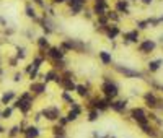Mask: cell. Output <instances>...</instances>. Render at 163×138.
<instances>
[{"label":"cell","mask_w":163,"mask_h":138,"mask_svg":"<svg viewBox=\"0 0 163 138\" xmlns=\"http://www.w3.org/2000/svg\"><path fill=\"white\" fill-rule=\"evenodd\" d=\"M100 91L101 96L108 98L111 101H114L119 98V93H121V86L116 81L114 78H111L109 75H103L101 76V85H100Z\"/></svg>","instance_id":"cell-1"},{"label":"cell","mask_w":163,"mask_h":138,"mask_svg":"<svg viewBox=\"0 0 163 138\" xmlns=\"http://www.w3.org/2000/svg\"><path fill=\"white\" fill-rule=\"evenodd\" d=\"M59 47L65 54L75 52V54H90V44L82 39H74V38H65L60 41Z\"/></svg>","instance_id":"cell-2"},{"label":"cell","mask_w":163,"mask_h":138,"mask_svg":"<svg viewBox=\"0 0 163 138\" xmlns=\"http://www.w3.org/2000/svg\"><path fill=\"white\" fill-rule=\"evenodd\" d=\"M113 71H116L117 75H121L124 78H132V80H145L147 73L142 70H137V68H132L129 65H122V63H113Z\"/></svg>","instance_id":"cell-3"},{"label":"cell","mask_w":163,"mask_h":138,"mask_svg":"<svg viewBox=\"0 0 163 138\" xmlns=\"http://www.w3.org/2000/svg\"><path fill=\"white\" fill-rule=\"evenodd\" d=\"M127 119H129L131 122H134L137 127L145 125V123L150 122V120H148V111L144 106H134V107H131L129 112H127Z\"/></svg>","instance_id":"cell-4"},{"label":"cell","mask_w":163,"mask_h":138,"mask_svg":"<svg viewBox=\"0 0 163 138\" xmlns=\"http://www.w3.org/2000/svg\"><path fill=\"white\" fill-rule=\"evenodd\" d=\"M33 101H34V98H33V94L30 93V91H26V93H23L21 96L15 101V104H13V107H17V109H20L21 111V114H28L33 109Z\"/></svg>","instance_id":"cell-5"},{"label":"cell","mask_w":163,"mask_h":138,"mask_svg":"<svg viewBox=\"0 0 163 138\" xmlns=\"http://www.w3.org/2000/svg\"><path fill=\"white\" fill-rule=\"evenodd\" d=\"M158 101H160V96L157 94V91L147 90L142 94V103H144V107L147 109V111H157Z\"/></svg>","instance_id":"cell-6"},{"label":"cell","mask_w":163,"mask_h":138,"mask_svg":"<svg viewBox=\"0 0 163 138\" xmlns=\"http://www.w3.org/2000/svg\"><path fill=\"white\" fill-rule=\"evenodd\" d=\"M157 47H158V42L157 41L150 39V38H145V39H142L137 44V52L140 55H152L155 50H157Z\"/></svg>","instance_id":"cell-7"},{"label":"cell","mask_w":163,"mask_h":138,"mask_svg":"<svg viewBox=\"0 0 163 138\" xmlns=\"http://www.w3.org/2000/svg\"><path fill=\"white\" fill-rule=\"evenodd\" d=\"M121 38H122V46H132V44H139L140 41H142V38H140V31L139 30H127V31H122L121 34Z\"/></svg>","instance_id":"cell-8"},{"label":"cell","mask_w":163,"mask_h":138,"mask_svg":"<svg viewBox=\"0 0 163 138\" xmlns=\"http://www.w3.org/2000/svg\"><path fill=\"white\" fill-rule=\"evenodd\" d=\"M109 111H113L117 115L127 114V112H129V99H127V98H117V99H114L111 103Z\"/></svg>","instance_id":"cell-9"},{"label":"cell","mask_w":163,"mask_h":138,"mask_svg":"<svg viewBox=\"0 0 163 138\" xmlns=\"http://www.w3.org/2000/svg\"><path fill=\"white\" fill-rule=\"evenodd\" d=\"M85 112V107H83V104H80L79 101H75V103L72 104V106H69V111H67V119H69V122L70 123H74V122H77L80 117H82V114Z\"/></svg>","instance_id":"cell-10"},{"label":"cell","mask_w":163,"mask_h":138,"mask_svg":"<svg viewBox=\"0 0 163 138\" xmlns=\"http://www.w3.org/2000/svg\"><path fill=\"white\" fill-rule=\"evenodd\" d=\"M41 114H42V119H46L47 122H57L62 115V111L59 106H47L41 111Z\"/></svg>","instance_id":"cell-11"},{"label":"cell","mask_w":163,"mask_h":138,"mask_svg":"<svg viewBox=\"0 0 163 138\" xmlns=\"http://www.w3.org/2000/svg\"><path fill=\"white\" fill-rule=\"evenodd\" d=\"M75 94H77V96H79L80 99H83V101H87L88 98L93 96V93H91V85H90V81H85V83H77Z\"/></svg>","instance_id":"cell-12"},{"label":"cell","mask_w":163,"mask_h":138,"mask_svg":"<svg viewBox=\"0 0 163 138\" xmlns=\"http://www.w3.org/2000/svg\"><path fill=\"white\" fill-rule=\"evenodd\" d=\"M139 128H140V132H142V135H145V136H148V138H160L161 133H163L161 130L155 127L152 122L145 123V125H140Z\"/></svg>","instance_id":"cell-13"},{"label":"cell","mask_w":163,"mask_h":138,"mask_svg":"<svg viewBox=\"0 0 163 138\" xmlns=\"http://www.w3.org/2000/svg\"><path fill=\"white\" fill-rule=\"evenodd\" d=\"M113 10L117 12L121 16H129L131 15V2L129 0H114Z\"/></svg>","instance_id":"cell-14"},{"label":"cell","mask_w":163,"mask_h":138,"mask_svg":"<svg viewBox=\"0 0 163 138\" xmlns=\"http://www.w3.org/2000/svg\"><path fill=\"white\" fill-rule=\"evenodd\" d=\"M122 34V30L119 28V25H114V23H109L108 26H106V31H104V38L108 39L109 42L116 41L119 36Z\"/></svg>","instance_id":"cell-15"},{"label":"cell","mask_w":163,"mask_h":138,"mask_svg":"<svg viewBox=\"0 0 163 138\" xmlns=\"http://www.w3.org/2000/svg\"><path fill=\"white\" fill-rule=\"evenodd\" d=\"M65 52L59 47V46H51L47 49V52H46V59H49L51 62L54 60H60V59H65Z\"/></svg>","instance_id":"cell-16"},{"label":"cell","mask_w":163,"mask_h":138,"mask_svg":"<svg viewBox=\"0 0 163 138\" xmlns=\"http://www.w3.org/2000/svg\"><path fill=\"white\" fill-rule=\"evenodd\" d=\"M163 67V59L161 57H157V59H150L147 62V73L148 75H155L158 73Z\"/></svg>","instance_id":"cell-17"},{"label":"cell","mask_w":163,"mask_h":138,"mask_svg":"<svg viewBox=\"0 0 163 138\" xmlns=\"http://www.w3.org/2000/svg\"><path fill=\"white\" fill-rule=\"evenodd\" d=\"M98 60L103 67H113V63H114V59H113V54L109 50H98Z\"/></svg>","instance_id":"cell-18"},{"label":"cell","mask_w":163,"mask_h":138,"mask_svg":"<svg viewBox=\"0 0 163 138\" xmlns=\"http://www.w3.org/2000/svg\"><path fill=\"white\" fill-rule=\"evenodd\" d=\"M109 10H111V5L109 3H93V5H91V12H93L95 18L106 15Z\"/></svg>","instance_id":"cell-19"},{"label":"cell","mask_w":163,"mask_h":138,"mask_svg":"<svg viewBox=\"0 0 163 138\" xmlns=\"http://www.w3.org/2000/svg\"><path fill=\"white\" fill-rule=\"evenodd\" d=\"M46 90H47V85L42 83V81H31V85H30V93L31 94H36V96L44 94Z\"/></svg>","instance_id":"cell-20"},{"label":"cell","mask_w":163,"mask_h":138,"mask_svg":"<svg viewBox=\"0 0 163 138\" xmlns=\"http://www.w3.org/2000/svg\"><path fill=\"white\" fill-rule=\"evenodd\" d=\"M60 88L62 91H65V93H75L77 90V80H70V78H64V81L60 85Z\"/></svg>","instance_id":"cell-21"},{"label":"cell","mask_w":163,"mask_h":138,"mask_svg":"<svg viewBox=\"0 0 163 138\" xmlns=\"http://www.w3.org/2000/svg\"><path fill=\"white\" fill-rule=\"evenodd\" d=\"M23 135H25V138H39L41 132L36 125H28L23 128Z\"/></svg>","instance_id":"cell-22"},{"label":"cell","mask_w":163,"mask_h":138,"mask_svg":"<svg viewBox=\"0 0 163 138\" xmlns=\"http://www.w3.org/2000/svg\"><path fill=\"white\" fill-rule=\"evenodd\" d=\"M51 68H54L55 71H59V73H62L64 70H67V68H69V60H67V57H65V59H60V60L51 62Z\"/></svg>","instance_id":"cell-23"},{"label":"cell","mask_w":163,"mask_h":138,"mask_svg":"<svg viewBox=\"0 0 163 138\" xmlns=\"http://www.w3.org/2000/svg\"><path fill=\"white\" fill-rule=\"evenodd\" d=\"M36 44H38V49L41 50V52H47V49L51 47V42H49L47 36H39V38L36 39Z\"/></svg>","instance_id":"cell-24"},{"label":"cell","mask_w":163,"mask_h":138,"mask_svg":"<svg viewBox=\"0 0 163 138\" xmlns=\"http://www.w3.org/2000/svg\"><path fill=\"white\" fill-rule=\"evenodd\" d=\"M57 75H59V71H55L54 68H51V70H47L44 75H42L41 78H42V83H54L55 81V78H57Z\"/></svg>","instance_id":"cell-25"},{"label":"cell","mask_w":163,"mask_h":138,"mask_svg":"<svg viewBox=\"0 0 163 138\" xmlns=\"http://www.w3.org/2000/svg\"><path fill=\"white\" fill-rule=\"evenodd\" d=\"M87 112V122H90V123H95V122H98V119L101 117V114L96 111V109H88V111H85Z\"/></svg>","instance_id":"cell-26"},{"label":"cell","mask_w":163,"mask_h":138,"mask_svg":"<svg viewBox=\"0 0 163 138\" xmlns=\"http://www.w3.org/2000/svg\"><path fill=\"white\" fill-rule=\"evenodd\" d=\"M106 16H108L109 23H114V25H119V23H121V20H122V16L119 15L117 12H114V10H109L108 13H106Z\"/></svg>","instance_id":"cell-27"},{"label":"cell","mask_w":163,"mask_h":138,"mask_svg":"<svg viewBox=\"0 0 163 138\" xmlns=\"http://www.w3.org/2000/svg\"><path fill=\"white\" fill-rule=\"evenodd\" d=\"M52 135H54V138H67L65 128H64V127H59L57 123L52 127Z\"/></svg>","instance_id":"cell-28"},{"label":"cell","mask_w":163,"mask_h":138,"mask_svg":"<svg viewBox=\"0 0 163 138\" xmlns=\"http://www.w3.org/2000/svg\"><path fill=\"white\" fill-rule=\"evenodd\" d=\"M60 99H62V103H65L67 106H72V104L75 103L74 94H72V93H65V91L60 93Z\"/></svg>","instance_id":"cell-29"},{"label":"cell","mask_w":163,"mask_h":138,"mask_svg":"<svg viewBox=\"0 0 163 138\" xmlns=\"http://www.w3.org/2000/svg\"><path fill=\"white\" fill-rule=\"evenodd\" d=\"M108 25H109V20H108V16H106V15L95 18V28H106Z\"/></svg>","instance_id":"cell-30"},{"label":"cell","mask_w":163,"mask_h":138,"mask_svg":"<svg viewBox=\"0 0 163 138\" xmlns=\"http://www.w3.org/2000/svg\"><path fill=\"white\" fill-rule=\"evenodd\" d=\"M145 81L148 83V86H150V90H152V91H160L161 85L158 83V80H157V78H145Z\"/></svg>","instance_id":"cell-31"},{"label":"cell","mask_w":163,"mask_h":138,"mask_svg":"<svg viewBox=\"0 0 163 138\" xmlns=\"http://www.w3.org/2000/svg\"><path fill=\"white\" fill-rule=\"evenodd\" d=\"M148 28H150V25H148L147 18H145V20H137V21H136V30H139L140 33H142V31H147Z\"/></svg>","instance_id":"cell-32"},{"label":"cell","mask_w":163,"mask_h":138,"mask_svg":"<svg viewBox=\"0 0 163 138\" xmlns=\"http://www.w3.org/2000/svg\"><path fill=\"white\" fill-rule=\"evenodd\" d=\"M25 13H26V16H28V18H33V20H36V18H38V15H36V10H34V7H33L31 3H26Z\"/></svg>","instance_id":"cell-33"},{"label":"cell","mask_w":163,"mask_h":138,"mask_svg":"<svg viewBox=\"0 0 163 138\" xmlns=\"http://www.w3.org/2000/svg\"><path fill=\"white\" fill-rule=\"evenodd\" d=\"M13 98H15V91H7V93H3V96H2V99H0V101H2V104H10V101L13 99Z\"/></svg>","instance_id":"cell-34"},{"label":"cell","mask_w":163,"mask_h":138,"mask_svg":"<svg viewBox=\"0 0 163 138\" xmlns=\"http://www.w3.org/2000/svg\"><path fill=\"white\" fill-rule=\"evenodd\" d=\"M23 125H15V127H12L10 128V132H8V136L10 138H15L17 135H20V133H23Z\"/></svg>","instance_id":"cell-35"},{"label":"cell","mask_w":163,"mask_h":138,"mask_svg":"<svg viewBox=\"0 0 163 138\" xmlns=\"http://www.w3.org/2000/svg\"><path fill=\"white\" fill-rule=\"evenodd\" d=\"M88 0H67V7L69 8H72V7H79V5H83L87 7Z\"/></svg>","instance_id":"cell-36"},{"label":"cell","mask_w":163,"mask_h":138,"mask_svg":"<svg viewBox=\"0 0 163 138\" xmlns=\"http://www.w3.org/2000/svg\"><path fill=\"white\" fill-rule=\"evenodd\" d=\"M55 123H57L59 127H64V128H67V125H69L70 122H69V119H67V115H64V114H62L60 117H59V120L55 122Z\"/></svg>","instance_id":"cell-37"},{"label":"cell","mask_w":163,"mask_h":138,"mask_svg":"<svg viewBox=\"0 0 163 138\" xmlns=\"http://www.w3.org/2000/svg\"><path fill=\"white\" fill-rule=\"evenodd\" d=\"M147 21H148V25H150V28H157L161 25L158 16H150V18H147Z\"/></svg>","instance_id":"cell-38"},{"label":"cell","mask_w":163,"mask_h":138,"mask_svg":"<svg viewBox=\"0 0 163 138\" xmlns=\"http://www.w3.org/2000/svg\"><path fill=\"white\" fill-rule=\"evenodd\" d=\"M82 15H83L85 20H88V21H93L95 20V15H93V12H91V8H85Z\"/></svg>","instance_id":"cell-39"},{"label":"cell","mask_w":163,"mask_h":138,"mask_svg":"<svg viewBox=\"0 0 163 138\" xmlns=\"http://www.w3.org/2000/svg\"><path fill=\"white\" fill-rule=\"evenodd\" d=\"M26 57V50H25V47H17V59L18 60H23Z\"/></svg>","instance_id":"cell-40"},{"label":"cell","mask_w":163,"mask_h":138,"mask_svg":"<svg viewBox=\"0 0 163 138\" xmlns=\"http://www.w3.org/2000/svg\"><path fill=\"white\" fill-rule=\"evenodd\" d=\"M12 114H13V107H7L5 111L2 112V119H10Z\"/></svg>","instance_id":"cell-41"},{"label":"cell","mask_w":163,"mask_h":138,"mask_svg":"<svg viewBox=\"0 0 163 138\" xmlns=\"http://www.w3.org/2000/svg\"><path fill=\"white\" fill-rule=\"evenodd\" d=\"M28 75H30V80H31V81H33V80H36V76L39 75V70L33 68V70H31V71H30V73H28Z\"/></svg>","instance_id":"cell-42"},{"label":"cell","mask_w":163,"mask_h":138,"mask_svg":"<svg viewBox=\"0 0 163 138\" xmlns=\"http://www.w3.org/2000/svg\"><path fill=\"white\" fill-rule=\"evenodd\" d=\"M51 5L55 7V5H67V0H51Z\"/></svg>","instance_id":"cell-43"},{"label":"cell","mask_w":163,"mask_h":138,"mask_svg":"<svg viewBox=\"0 0 163 138\" xmlns=\"http://www.w3.org/2000/svg\"><path fill=\"white\" fill-rule=\"evenodd\" d=\"M21 80H23V73H21V71H18V73H15V76H13V81H15V83H20Z\"/></svg>","instance_id":"cell-44"},{"label":"cell","mask_w":163,"mask_h":138,"mask_svg":"<svg viewBox=\"0 0 163 138\" xmlns=\"http://www.w3.org/2000/svg\"><path fill=\"white\" fill-rule=\"evenodd\" d=\"M155 112H160V114H163V98H160V101H158V106H157V111Z\"/></svg>","instance_id":"cell-45"},{"label":"cell","mask_w":163,"mask_h":138,"mask_svg":"<svg viewBox=\"0 0 163 138\" xmlns=\"http://www.w3.org/2000/svg\"><path fill=\"white\" fill-rule=\"evenodd\" d=\"M140 3H142L144 7H150L152 3H153V0H139Z\"/></svg>","instance_id":"cell-46"},{"label":"cell","mask_w":163,"mask_h":138,"mask_svg":"<svg viewBox=\"0 0 163 138\" xmlns=\"http://www.w3.org/2000/svg\"><path fill=\"white\" fill-rule=\"evenodd\" d=\"M34 2H36V3L41 7V8H44V10H46V7H47V5L44 3V0H34Z\"/></svg>","instance_id":"cell-47"},{"label":"cell","mask_w":163,"mask_h":138,"mask_svg":"<svg viewBox=\"0 0 163 138\" xmlns=\"http://www.w3.org/2000/svg\"><path fill=\"white\" fill-rule=\"evenodd\" d=\"M93 3H109L108 0H93Z\"/></svg>","instance_id":"cell-48"},{"label":"cell","mask_w":163,"mask_h":138,"mask_svg":"<svg viewBox=\"0 0 163 138\" xmlns=\"http://www.w3.org/2000/svg\"><path fill=\"white\" fill-rule=\"evenodd\" d=\"M10 63H12V67H15V65L18 63V59H12V60H10Z\"/></svg>","instance_id":"cell-49"},{"label":"cell","mask_w":163,"mask_h":138,"mask_svg":"<svg viewBox=\"0 0 163 138\" xmlns=\"http://www.w3.org/2000/svg\"><path fill=\"white\" fill-rule=\"evenodd\" d=\"M109 135H111V133H106V135H100L98 138H109Z\"/></svg>","instance_id":"cell-50"},{"label":"cell","mask_w":163,"mask_h":138,"mask_svg":"<svg viewBox=\"0 0 163 138\" xmlns=\"http://www.w3.org/2000/svg\"><path fill=\"white\" fill-rule=\"evenodd\" d=\"M158 42H160V44L163 46V34H161V36H160V38H158Z\"/></svg>","instance_id":"cell-51"},{"label":"cell","mask_w":163,"mask_h":138,"mask_svg":"<svg viewBox=\"0 0 163 138\" xmlns=\"http://www.w3.org/2000/svg\"><path fill=\"white\" fill-rule=\"evenodd\" d=\"M3 132H5V128H3L2 125H0V133H3Z\"/></svg>","instance_id":"cell-52"},{"label":"cell","mask_w":163,"mask_h":138,"mask_svg":"<svg viewBox=\"0 0 163 138\" xmlns=\"http://www.w3.org/2000/svg\"><path fill=\"white\" fill-rule=\"evenodd\" d=\"M158 18H160V23H163V15H160Z\"/></svg>","instance_id":"cell-53"},{"label":"cell","mask_w":163,"mask_h":138,"mask_svg":"<svg viewBox=\"0 0 163 138\" xmlns=\"http://www.w3.org/2000/svg\"><path fill=\"white\" fill-rule=\"evenodd\" d=\"M160 93H161V94H163V85H161V88H160Z\"/></svg>","instance_id":"cell-54"},{"label":"cell","mask_w":163,"mask_h":138,"mask_svg":"<svg viewBox=\"0 0 163 138\" xmlns=\"http://www.w3.org/2000/svg\"><path fill=\"white\" fill-rule=\"evenodd\" d=\"M0 117H2V112H0Z\"/></svg>","instance_id":"cell-55"},{"label":"cell","mask_w":163,"mask_h":138,"mask_svg":"<svg viewBox=\"0 0 163 138\" xmlns=\"http://www.w3.org/2000/svg\"><path fill=\"white\" fill-rule=\"evenodd\" d=\"M161 49H163V46H161Z\"/></svg>","instance_id":"cell-56"}]
</instances>
